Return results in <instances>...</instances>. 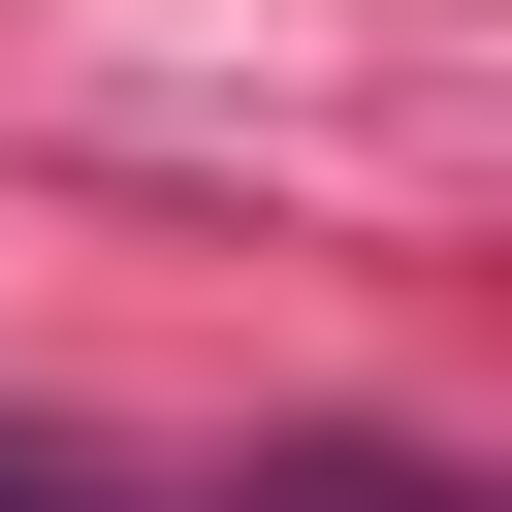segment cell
<instances>
[{"label": "cell", "mask_w": 512, "mask_h": 512, "mask_svg": "<svg viewBox=\"0 0 512 512\" xmlns=\"http://www.w3.org/2000/svg\"><path fill=\"white\" fill-rule=\"evenodd\" d=\"M256 512H480L448 448H256Z\"/></svg>", "instance_id": "1"}, {"label": "cell", "mask_w": 512, "mask_h": 512, "mask_svg": "<svg viewBox=\"0 0 512 512\" xmlns=\"http://www.w3.org/2000/svg\"><path fill=\"white\" fill-rule=\"evenodd\" d=\"M0 512H128V480H96V448H0Z\"/></svg>", "instance_id": "2"}]
</instances>
